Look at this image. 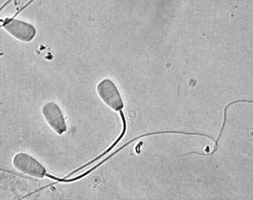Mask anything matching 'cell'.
I'll list each match as a JSON object with an SVG mask.
<instances>
[{
    "label": "cell",
    "mask_w": 253,
    "mask_h": 200,
    "mask_svg": "<svg viewBox=\"0 0 253 200\" xmlns=\"http://www.w3.org/2000/svg\"><path fill=\"white\" fill-rule=\"evenodd\" d=\"M16 169L29 176L42 178L47 176L46 168L35 157L26 153H18L13 159Z\"/></svg>",
    "instance_id": "obj_1"
},
{
    "label": "cell",
    "mask_w": 253,
    "mask_h": 200,
    "mask_svg": "<svg viewBox=\"0 0 253 200\" xmlns=\"http://www.w3.org/2000/svg\"><path fill=\"white\" fill-rule=\"evenodd\" d=\"M42 113L47 124L58 134L67 131V125L64 116L59 106L56 103L49 102L43 105Z\"/></svg>",
    "instance_id": "obj_4"
},
{
    "label": "cell",
    "mask_w": 253,
    "mask_h": 200,
    "mask_svg": "<svg viewBox=\"0 0 253 200\" xmlns=\"http://www.w3.org/2000/svg\"><path fill=\"white\" fill-rule=\"evenodd\" d=\"M101 100L115 111L121 112L124 107L123 99L116 85L110 79H104L96 87Z\"/></svg>",
    "instance_id": "obj_2"
},
{
    "label": "cell",
    "mask_w": 253,
    "mask_h": 200,
    "mask_svg": "<svg viewBox=\"0 0 253 200\" xmlns=\"http://www.w3.org/2000/svg\"><path fill=\"white\" fill-rule=\"evenodd\" d=\"M2 22L3 28L18 40L28 42L35 37V28L28 22L15 19H6Z\"/></svg>",
    "instance_id": "obj_3"
},
{
    "label": "cell",
    "mask_w": 253,
    "mask_h": 200,
    "mask_svg": "<svg viewBox=\"0 0 253 200\" xmlns=\"http://www.w3.org/2000/svg\"><path fill=\"white\" fill-rule=\"evenodd\" d=\"M244 101H245V100L236 101V102H233L230 103V104H229V105H227V106H226V107L225 108V112H224V121H223L222 127H221V129L220 130V134H219L217 140H216L215 141V148H214L213 152H212L211 153H210V154H202V153H198V152H191L188 153V154H198V155H201V156H210V155L213 154L216 151V150H217L218 140H219V139L220 138V137H221V133H222V132L223 131V129H224L225 125V123H226V120H227V110L228 107H229L230 105L235 104V103H237V102H244Z\"/></svg>",
    "instance_id": "obj_5"
}]
</instances>
